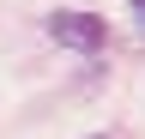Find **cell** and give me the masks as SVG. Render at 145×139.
<instances>
[{
	"mask_svg": "<svg viewBox=\"0 0 145 139\" xmlns=\"http://www.w3.org/2000/svg\"><path fill=\"white\" fill-rule=\"evenodd\" d=\"M48 37H54V42H67V48L97 55V48L109 42V24L97 18V12H72V6H61V12H48Z\"/></svg>",
	"mask_w": 145,
	"mask_h": 139,
	"instance_id": "cell-1",
	"label": "cell"
},
{
	"mask_svg": "<svg viewBox=\"0 0 145 139\" xmlns=\"http://www.w3.org/2000/svg\"><path fill=\"white\" fill-rule=\"evenodd\" d=\"M133 18H139V30H145V0H133Z\"/></svg>",
	"mask_w": 145,
	"mask_h": 139,
	"instance_id": "cell-2",
	"label": "cell"
}]
</instances>
